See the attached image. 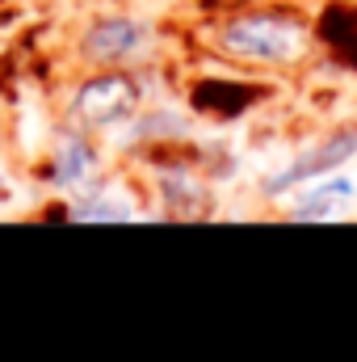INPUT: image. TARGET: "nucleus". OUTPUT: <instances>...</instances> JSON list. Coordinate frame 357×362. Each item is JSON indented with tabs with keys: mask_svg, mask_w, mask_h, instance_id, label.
<instances>
[{
	"mask_svg": "<svg viewBox=\"0 0 357 362\" xmlns=\"http://www.w3.org/2000/svg\"><path fill=\"white\" fill-rule=\"evenodd\" d=\"M320 34L345 55V64H357V13L353 8H332V13H324Z\"/></svg>",
	"mask_w": 357,
	"mask_h": 362,
	"instance_id": "7",
	"label": "nucleus"
},
{
	"mask_svg": "<svg viewBox=\"0 0 357 362\" xmlns=\"http://www.w3.org/2000/svg\"><path fill=\"white\" fill-rule=\"evenodd\" d=\"M126 202H89L76 211V219H126Z\"/></svg>",
	"mask_w": 357,
	"mask_h": 362,
	"instance_id": "9",
	"label": "nucleus"
},
{
	"mask_svg": "<svg viewBox=\"0 0 357 362\" xmlns=\"http://www.w3.org/2000/svg\"><path fill=\"white\" fill-rule=\"evenodd\" d=\"M223 47L244 59L290 64L303 51V25L282 21V17H240L223 30Z\"/></svg>",
	"mask_w": 357,
	"mask_h": 362,
	"instance_id": "1",
	"label": "nucleus"
},
{
	"mask_svg": "<svg viewBox=\"0 0 357 362\" xmlns=\"http://www.w3.org/2000/svg\"><path fill=\"white\" fill-rule=\"evenodd\" d=\"M353 156H357V131H337V135H328L320 148H311L307 156H298L294 165H286L282 177L269 181V194H277V189H286V185H298V181H311V177H320V173H332V169H341V165L353 160Z\"/></svg>",
	"mask_w": 357,
	"mask_h": 362,
	"instance_id": "3",
	"label": "nucleus"
},
{
	"mask_svg": "<svg viewBox=\"0 0 357 362\" xmlns=\"http://www.w3.org/2000/svg\"><path fill=\"white\" fill-rule=\"evenodd\" d=\"M353 198V181L337 177V181H324V185H311L307 194H298L294 202V219H328L341 202Z\"/></svg>",
	"mask_w": 357,
	"mask_h": 362,
	"instance_id": "5",
	"label": "nucleus"
},
{
	"mask_svg": "<svg viewBox=\"0 0 357 362\" xmlns=\"http://www.w3.org/2000/svg\"><path fill=\"white\" fill-rule=\"evenodd\" d=\"M257 93L248 85H231V81H202L193 89V105L198 110H214V114H240Z\"/></svg>",
	"mask_w": 357,
	"mask_h": 362,
	"instance_id": "6",
	"label": "nucleus"
},
{
	"mask_svg": "<svg viewBox=\"0 0 357 362\" xmlns=\"http://www.w3.org/2000/svg\"><path fill=\"white\" fill-rule=\"evenodd\" d=\"M92 165V152L85 148V144H68V152H63V160L55 165V181H72L80 177L85 169Z\"/></svg>",
	"mask_w": 357,
	"mask_h": 362,
	"instance_id": "8",
	"label": "nucleus"
},
{
	"mask_svg": "<svg viewBox=\"0 0 357 362\" xmlns=\"http://www.w3.org/2000/svg\"><path fill=\"white\" fill-rule=\"evenodd\" d=\"M143 42V30L139 21H126V17H114V21H97L85 38V51L97 59H118L126 51H135Z\"/></svg>",
	"mask_w": 357,
	"mask_h": 362,
	"instance_id": "4",
	"label": "nucleus"
},
{
	"mask_svg": "<svg viewBox=\"0 0 357 362\" xmlns=\"http://www.w3.org/2000/svg\"><path fill=\"white\" fill-rule=\"evenodd\" d=\"M139 101V89L131 76H97L76 93V118L89 127H109L122 122Z\"/></svg>",
	"mask_w": 357,
	"mask_h": 362,
	"instance_id": "2",
	"label": "nucleus"
}]
</instances>
